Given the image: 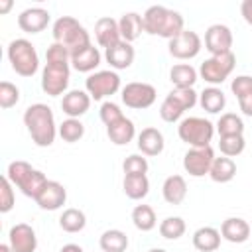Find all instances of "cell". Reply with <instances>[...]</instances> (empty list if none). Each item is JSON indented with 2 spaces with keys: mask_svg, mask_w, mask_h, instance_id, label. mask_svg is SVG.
<instances>
[{
  "mask_svg": "<svg viewBox=\"0 0 252 252\" xmlns=\"http://www.w3.org/2000/svg\"><path fill=\"white\" fill-rule=\"evenodd\" d=\"M24 124L32 136V142L39 148H47L55 142V136L59 134L57 124H55V116L53 110L43 104V102H35L30 104L24 112Z\"/></svg>",
  "mask_w": 252,
  "mask_h": 252,
  "instance_id": "6da1fadb",
  "label": "cell"
},
{
  "mask_svg": "<svg viewBox=\"0 0 252 252\" xmlns=\"http://www.w3.org/2000/svg\"><path fill=\"white\" fill-rule=\"evenodd\" d=\"M144 32L150 35H159L165 39H173L175 35H179L185 28L183 16L175 10H169L165 6H150L144 16Z\"/></svg>",
  "mask_w": 252,
  "mask_h": 252,
  "instance_id": "7a4b0ae2",
  "label": "cell"
},
{
  "mask_svg": "<svg viewBox=\"0 0 252 252\" xmlns=\"http://www.w3.org/2000/svg\"><path fill=\"white\" fill-rule=\"evenodd\" d=\"M6 177L12 181L14 187H18L26 197H32L33 201L39 195V191L45 187V183L49 181L39 169L32 167L28 161H22V159L10 161L6 169Z\"/></svg>",
  "mask_w": 252,
  "mask_h": 252,
  "instance_id": "3957f363",
  "label": "cell"
},
{
  "mask_svg": "<svg viewBox=\"0 0 252 252\" xmlns=\"http://www.w3.org/2000/svg\"><path fill=\"white\" fill-rule=\"evenodd\" d=\"M53 41L61 43L63 47L69 49V53L73 55L75 51L91 45V35L89 32L79 24V20L71 18V16H61L55 20L53 24Z\"/></svg>",
  "mask_w": 252,
  "mask_h": 252,
  "instance_id": "277c9868",
  "label": "cell"
},
{
  "mask_svg": "<svg viewBox=\"0 0 252 252\" xmlns=\"http://www.w3.org/2000/svg\"><path fill=\"white\" fill-rule=\"evenodd\" d=\"M8 61L20 77H33L39 69V57L35 45L30 39H12L8 45Z\"/></svg>",
  "mask_w": 252,
  "mask_h": 252,
  "instance_id": "5b68a950",
  "label": "cell"
},
{
  "mask_svg": "<svg viewBox=\"0 0 252 252\" xmlns=\"http://www.w3.org/2000/svg\"><path fill=\"white\" fill-rule=\"evenodd\" d=\"M177 134H179V140L189 144L191 148H207V146H211V140H213V134H215V126L207 118L187 116V118H183L179 122Z\"/></svg>",
  "mask_w": 252,
  "mask_h": 252,
  "instance_id": "8992f818",
  "label": "cell"
},
{
  "mask_svg": "<svg viewBox=\"0 0 252 252\" xmlns=\"http://www.w3.org/2000/svg\"><path fill=\"white\" fill-rule=\"evenodd\" d=\"M197 93L195 89H173L159 106V116L165 122H177L185 110H191L197 104Z\"/></svg>",
  "mask_w": 252,
  "mask_h": 252,
  "instance_id": "52a82bcc",
  "label": "cell"
},
{
  "mask_svg": "<svg viewBox=\"0 0 252 252\" xmlns=\"http://www.w3.org/2000/svg\"><path fill=\"white\" fill-rule=\"evenodd\" d=\"M71 77V61H47L41 71V89L49 96H59L67 91Z\"/></svg>",
  "mask_w": 252,
  "mask_h": 252,
  "instance_id": "ba28073f",
  "label": "cell"
},
{
  "mask_svg": "<svg viewBox=\"0 0 252 252\" xmlns=\"http://www.w3.org/2000/svg\"><path fill=\"white\" fill-rule=\"evenodd\" d=\"M236 65V57L234 53H226V55H211L209 59H205L199 67V75L205 83L209 85H220L228 79V75L234 71Z\"/></svg>",
  "mask_w": 252,
  "mask_h": 252,
  "instance_id": "9c48e42d",
  "label": "cell"
},
{
  "mask_svg": "<svg viewBox=\"0 0 252 252\" xmlns=\"http://www.w3.org/2000/svg\"><path fill=\"white\" fill-rule=\"evenodd\" d=\"M85 89L94 100H102L120 91V77L116 71H96L85 79Z\"/></svg>",
  "mask_w": 252,
  "mask_h": 252,
  "instance_id": "30bf717a",
  "label": "cell"
},
{
  "mask_svg": "<svg viewBox=\"0 0 252 252\" xmlns=\"http://www.w3.org/2000/svg\"><path fill=\"white\" fill-rule=\"evenodd\" d=\"M156 87L150 85V83H128L124 89H122V102L128 106V108H134V110H142V108H150L154 102H156Z\"/></svg>",
  "mask_w": 252,
  "mask_h": 252,
  "instance_id": "8fae6325",
  "label": "cell"
},
{
  "mask_svg": "<svg viewBox=\"0 0 252 252\" xmlns=\"http://www.w3.org/2000/svg\"><path fill=\"white\" fill-rule=\"evenodd\" d=\"M213 161H215V152H213L211 146H207V148H189L183 156V169L191 177H203V175H209Z\"/></svg>",
  "mask_w": 252,
  "mask_h": 252,
  "instance_id": "7c38bea8",
  "label": "cell"
},
{
  "mask_svg": "<svg viewBox=\"0 0 252 252\" xmlns=\"http://www.w3.org/2000/svg\"><path fill=\"white\" fill-rule=\"evenodd\" d=\"M203 47V41L199 37L197 32H191V30H183L179 35H175L173 39H169V55L175 57V59H193L199 55Z\"/></svg>",
  "mask_w": 252,
  "mask_h": 252,
  "instance_id": "4fadbf2b",
  "label": "cell"
},
{
  "mask_svg": "<svg viewBox=\"0 0 252 252\" xmlns=\"http://www.w3.org/2000/svg\"><path fill=\"white\" fill-rule=\"evenodd\" d=\"M205 49L211 55H226L232 51V32L224 24H213L205 32Z\"/></svg>",
  "mask_w": 252,
  "mask_h": 252,
  "instance_id": "5bb4252c",
  "label": "cell"
},
{
  "mask_svg": "<svg viewBox=\"0 0 252 252\" xmlns=\"http://www.w3.org/2000/svg\"><path fill=\"white\" fill-rule=\"evenodd\" d=\"M8 244L14 252H35V248H37L35 230L26 222L14 224L8 232Z\"/></svg>",
  "mask_w": 252,
  "mask_h": 252,
  "instance_id": "9a60e30c",
  "label": "cell"
},
{
  "mask_svg": "<svg viewBox=\"0 0 252 252\" xmlns=\"http://www.w3.org/2000/svg\"><path fill=\"white\" fill-rule=\"evenodd\" d=\"M65 201H67V189L59 181H51V179L45 183V187L35 197L37 207L43 211H57L65 205Z\"/></svg>",
  "mask_w": 252,
  "mask_h": 252,
  "instance_id": "2e32d148",
  "label": "cell"
},
{
  "mask_svg": "<svg viewBox=\"0 0 252 252\" xmlns=\"http://www.w3.org/2000/svg\"><path fill=\"white\" fill-rule=\"evenodd\" d=\"M47 24H49V12L39 6L26 8L18 16V26L26 33H39L47 28Z\"/></svg>",
  "mask_w": 252,
  "mask_h": 252,
  "instance_id": "e0dca14e",
  "label": "cell"
},
{
  "mask_svg": "<svg viewBox=\"0 0 252 252\" xmlns=\"http://www.w3.org/2000/svg\"><path fill=\"white\" fill-rule=\"evenodd\" d=\"M94 37H96V43L104 49L116 45L122 41V35H120V30H118V22L110 16H104L100 20H96L94 24Z\"/></svg>",
  "mask_w": 252,
  "mask_h": 252,
  "instance_id": "ac0fdd59",
  "label": "cell"
},
{
  "mask_svg": "<svg viewBox=\"0 0 252 252\" xmlns=\"http://www.w3.org/2000/svg\"><path fill=\"white\" fill-rule=\"evenodd\" d=\"M134 57H136V51L132 47V43L128 41H120L108 49H104V59L106 63L116 69V71H122V69H128L132 63H134Z\"/></svg>",
  "mask_w": 252,
  "mask_h": 252,
  "instance_id": "d6986e66",
  "label": "cell"
},
{
  "mask_svg": "<svg viewBox=\"0 0 252 252\" xmlns=\"http://www.w3.org/2000/svg\"><path fill=\"white\" fill-rule=\"evenodd\" d=\"M91 106V94L87 91H69L63 94V100H61V110L69 116V118H79L83 116Z\"/></svg>",
  "mask_w": 252,
  "mask_h": 252,
  "instance_id": "ffe728a7",
  "label": "cell"
},
{
  "mask_svg": "<svg viewBox=\"0 0 252 252\" xmlns=\"http://www.w3.org/2000/svg\"><path fill=\"white\" fill-rule=\"evenodd\" d=\"M220 236L232 244H242L250 236V224L240 217H230L220 224Z\"/></svg>",
  "mask_w": 252,
  "mask_h": 252,
  "instance_id": "44dd1931",
  "label": "cell"
},
{
  "mask_svg": "<svg viewBox=\"0 0 252 252\" xmlns=\"http://www.w3.org/2000/svg\"><path fill=\"white\" fill-rule=\"evenodd\" d=\"M100 65V51L91 43L71 55V67L79 73H91Z\"/></svg>",
  "mask_w": 252,
  "mask_h": 252,
  "instance_id": "7402d4cb",
  "label": "cell"
},
{
  "mask_svg": "<svg viewBox=\"0 0 252 252\" xmlns=\"http://www.w3.org/2000/svg\"><path fill=\"white\" fill-rule=\"evenodd\" d=\"M163 134L158 128H144L138 134V150L142 152V156H159L163 152Z\"/></svg>",
  "mask_w": 252,
  "mask_h": 252,
  "instance_id": "603a6c76",
  "label": "cell"
},
{
  "mask_svg": "<svg viewBox=\"0 0 252 252\" xmlns=\"http://www.w3.org/2000/svg\"><path fill=\"white\" fill-rule=\"evenodd\" d=\"M106 134H108V138H110V142H112L114 146H126V144H130V142L134 140V136H136V126H134V122H132L130 118L122 116V118L116 120L114 124L106 126Z\"/></svg>",
  "mask_w": 252,
  "mask_h": 252,
  "instance_id": "cb8c5ba5",
  "label": "cell"
},
{
  "mask_svg": "<svg viewBox=\"0 0 252 252\" xmlns=\"http://www.w3.org/2000/svg\"><path fill=\"white\" fill-rule=\"evenodd\" d=\"M161 195H163L165 203L181 205L183 199L187 197V183H185L183 175H169V177H165V181L161 185Z\"/></svg>",
  "mask_w": 252,
  "mask_h": 252,
  "instance_id": "d4e9b609",
  "label": "cell"
},
{
  "mask_svg": "<svg viewBox=\"0 0 252 252\" xmlns=\"http://www.w3.org/2000/svg\"><path fill=\"white\" fill-rule=\"evenodd\" d=\"M118 30H120L122 41L132 43V41H136L142 35V32H144V20L136 12H126L118 20Z\"/></svg>",
  "mask_w": 252,
  "mask_h": 252,
  "instance_id": "484cf974",
  "label": "cell"
},
{
  "mask_svg": "<svg viewBox=\"0 0 252 252\" xmlns=\"http://www.w3.org/2000/svg\"><path fill=\"white\" fill-rule=\"evenodd\" d=\"M220 230L213 226H201L193 232V246L199 252H215L220 246Z\"/></svg>",
  "mask_w": 252,
  "mask_h": 252,
  "instance_id": "4316f807",
  "label": "cell"
},
{
  "mask_svg": "<svg viewBox=\"0 0 252 252\" xmlns=\"http://www.w3.org/2000/svg\"><path fill=\"white\" fill-rule=\"evenodd\" d=\"M234 175H236V163L232 158H226V156L215 158L211 171H209V177L215 183H228L234 179Z\"/></svg>",
  "mask_w": 252,
  "mask_h": 252,
  "instance_id": "83f0119b",
  "label": "cell"
},
{
  "mask_svg": "<svg viewBox=\"0 0 252 252\" xmlns=\"http://www.w3.org/2000/svg\"><path fill=\"white\" fill-rule=\"evenodd\" d=\"M122 187L128 199L140 201L150 193V179L148 175H124Z\"/></svg>",
  "mask_w": 252,
  "mask_h": 252,
  "instance_id": "f1b7e54d",
  "label": "cell"
},
{
  "mask_svg": "<svg viewBox=\"0 0 252 252\" xmlns=\"http://www.w3.org/2000/svg\"><path fill=\"white\" fill-rule=\"evenodd\" d=\"M169 81L175 85V89H193L197 81V71L189 63H177L169 71Z\"/></svg>",
  "mask_w": 252,
  "mask_h": 252,
  "instance_id": "f546056e",
  "label": "cell"
},
{
  "mask_svg": "<svg viewBox=\"0 0 252 252\" xmlns=\"http://www.w3.org/2000/svg\"><path fill=\"white\" fill-rule=\"evenodd\" d=\"M199 104L209 114H219L226 104V96L219 87H209L199 94Z\"/></svg>",
  "mask_w": 252,
  "mask_h": 252,
  "instance_id": "4dcf8cb0",
  "label": "cell"
},
{
  "mask_svg": "<svg viewBox=\"0 0 252 252\" xmlns=\"http://www.w3.org/2000/svg\"><path fill=\"white\" fill-rule=\"evenodd\" d=\"M100 250L102 252H126L128 248V236L118 228H108L100 234Z\"/></svg>",
  "mask_w": 252,
  "mask_h": 252,
  "instance_id": "1f68e13d",
  "label": "cell"
},
{
  "mask_svg": "<svg viewBox=\"0 0 252 252\" xmlns=\"http://www.w3.org/2000/svg\"><path fill=\"white\" fill-rule=\"evenodd\" d=\"M132 222L138 230L142 232H150L152 228H156L158 219H156V211L150 205H136L132 209Z\"/></svg>",
  "mask_w": 252,
  "mask_h": 252,
  "instance_id": "d6a6232c",
  "label": "cell"
},
{
  "mask_svg": "<svg viewBox=\"0 0 252 252\" xmlns=\"http://www.w3.org/2000/svg\"><path fill=\"white\" fill-rule=\"evenodd\" d=\"M85 224H87V217H85V213L81 211V209H75V207H71V209H65L63 213H61V217H59V226L65 230V232H81L83 228H85Z\"/></svg>",
  "mask_w": 252,
  "mask_h": 252,
  "instance_id": "836d02e7",
  "label": "cell"
},
{
  "mask_svg": "<svg viewBox=\"0 0 252 252\" xmlns=\"http://www.w3.org/2000/svg\"><path fill=\"white\" fill-rule=\"evenodd\" d=\"M217 132H219V136H242L244 122L238 114L224 112V114H220V118L217 122Z\"/></svg>",
  "mask_w": 252,
  "mask_h": 252,
  "instance_id": "e575fe53",
  "label": "cell"
},
{
  "mask_svg": "<svg viewBox=\"0 0 252 252\" xmlns=\"http://www.w3.org/2000/svg\"><path fill=\"white\" fill-rule=\"evenodd\" d=\"M59 136L63 142H69V144H75L79 142L83 136H85V126L79 118H67L59 124Z\"/></svg>",
  "mask_w": 252,
  "mask_h": 252,
  "instance_id": "d590c367",
  "label": "cell"
},
{
  "mask_svg": "<svg viewBox=\"0 0 252 252\" xmlns=\"http://www.w3.org/2000/svg\"><path fill=\"white\" fill-rule=\"evenodd\" d=\"M185 220L181 217H167L159 222V234L165 240H177L185 234Z\"/></svg>",
  "mask_w": 252,
  "mask_h": 252,
  "instance_id": "8d00e7d4",
  "label": "cell"
},
{
  "mask_svg": "<svg viewBox=\"0 0 252 252\" xmlns=\"http://www.w3.org/2000/svg\"><path fill=\"white\" fill-rule=\"evenodd\" d=\"M244 136H220L219 138V150L226 158H236L244 152Z\"/></svg>",
  "mask_w": 252,
  "mask_h": 252,
  "instance_id": "74e56055",
  "label": "cell"
},
{
  "mask_svg": "<svg viewBox=\"0 0 252 252\" xmlns=\"http://www.w3.org/2000/svg\"><path fill=\"white\" fill-rule=\"evenodd\" d=\"M148 159L140 154H132L124 159L122 163V169H124V175H146L148 173Z\"/></svg>",
  "mask_w": 252,
  "mask_h": 252,
  "instance_id": "f35d334b",
  "label": "cell"
},
{
  "mask_svg": "<svg viewBox=\"0 0 252 252\" xmlns=\"http://www.w3.org/2000/svg\"><path fill=\"white\" fill-rule=\"evenodd\" d=\"M18 100H20V89L12 85L10 81H2L0 83V106L12 108L18 104Z\"/></svg>",
  "mask_w": 252,
  "mask_h": 252,
  "instance_id": "ab89813d",
  "label": "cell"
},
{
  "mask_svg": "<svg viewBox=\"0 0 252 252\" xmlns=\"http://www.w3.org/2000/svg\"><path fill=\"white\" fill-rule=\"evenodd\" d=\"M12 181L4 175L0 179V213H8L12 211L14 203H16V197H14V189H12Z\"/></svg>",
  "mask_w": 252,
  "mask_h": 252,
  "instance_id": "60d3db41",
  "label": "cell"
},
{
  "mask_svg": "<svg viewBox=\"0 0 252 252\" xmlns=\"http://www.w3.org/2000/svg\"><path fill=\"white\" fill-rule=\"evenodd\" d=\"M98 112H100V120L104 122V126H110V124H114L116 120H120V118L124 116L122 110H120V106H118L116 102H112V100L102 102Z\"/></svg>",
  "mask_w": 252,
  "mask_h": 252,
  "instance_id": "b9f144b4",
  "label": "cell"
},
{
  "mask_svg": "<svg viewBox=\"0 0 252 252\" xmlns=\"http://www.w3.org/2000/svg\"><path fill=\"white\" fill-rule=\"evenodd\" d=\"M230 91L234 93L236 98H242V96L250 94L252 93V77L250 75H238L236 79H232Z\"/></svg>",
  "mask_w": 252,
  "mask_h": 252,
  "instance_id": "7bdbcfd3",
  "label": "cell"
},
{
  "mask_svg": "<svg viewBox=\"0 0 252 252\" xmlns=\"http://www.w3.org/2000/svg\"><path fill=\"white\" fill-rule=\"evenodd\" d=\"M45 59L47 61H71V53L67 47H63L61 43H51L45 51Z\"/></svg>",
  "mask_w": 252,
  "mask_h": 252,
  "instance_id": "ee69618b",
  "label": "cell"
},
{
  "mask_svg": "<svg viewBox=\"0 0 252 252\" xmlns=\"http://www.w3.org/2000/svg\"><path fill=\"white\" fill-rule=\"evenodd\" d=\"M238 106H240L242 114L252 116V93L246 94V96H242V98H238Z\"/></svg>",
  "mask_w": 252,
  "mask_h": 252,
  "instance_id": "f6af8a7d",
  "label": "cell"
},
{
  "mask_svg": "<svg viewBox=\"0 0 252 252\" xmlns=\"http://www.w3.org/2000/svg\"><path fill=\"white\" fill-rule=\"evenodd\" d=\"M240 14L248 26H252V0H244L240 4Z\"/></svg>",
  "mask_w": 252,
  "mask_h": 252,
  "instance_id": "bcb514c9",
  "label": "cell"
},
{
  "mask_svg": "<svg viewBox=\"0 0 252 252\" xmlns=\"http://www.w3.org/2000/svg\"><path fill=\"white\" fill-rule=\"evenodd\" d=\"M59 252H85V250H83L79 244H73V242H69V244H65V246L59 250Z\"/></svg>",
  "mask_w": 252,
  "mask_h": 252,
  "instance_id": "7dc6e473",
  "label": "cell"
},
{
  "mask_svg": "<svg viewBox=\"0 0 252 252\" xmlns=\"http://www.w3.org/2000/svg\"><path fill=\"white\" fill-rule=\"evenodd\" d=\"M10 8H12V2H10V0H8V2H0V12H2V14H6Z\"/></svg>",
  "mask_w": 252,
  "mask_h": 252,
  "instance_id": "c3c4849f",
  "label": "cell"
},
{
  "mask_svg": "<svg viewBox=\"0 0 252 252\" xmlns=\"http://www.w3.org/2000/svg\"><path fill=\"white\" fill-rule=\"evenodd\" d=\"M0 252H14V250L10 248V244H0Z\"/></svg>",
  "mask_w": 252,
  "mask_h": 252,
  "instance_id": "681fc988",
  "label": "cell"
},
{
  "mask_svg": "<svg viewBox=\"0 0 252 252\" xmlns=\"http://www.w3.org/2000/svg\"><path fill=\"white\" fill-rule=\"evenodd\" d=\"M148 252H167V250H163V248H152V250H148Z\"/></svg>",
  "mask_w": 252,
  "mask_h": 252,
  "instance_id": "f907efd6",
  "label": "cell"
},
{
  "mask_svg": "<svg viewBox=\"0 0 252 252\" xmlns=\"http://www.w3.org/2000/svg\"><path fill=\"white\" fill-rule=\"evenodd\" d=\"M250 252H252V250H250Z\"/></svg>",
  "mask_w": 252,
  "mask_h": 252,
  "instance_id": "816d5d0a",
  "label": "cell"
}]
</instances>
